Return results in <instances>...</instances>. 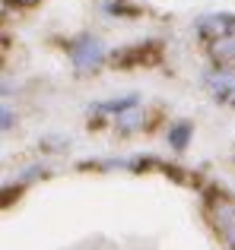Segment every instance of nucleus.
<instances>
[{
    "label": "nucleus",
    "instance_id": "obj_6",
    "mask_svg": "<svg viewBox=\"0 0 235 250\" xmlns=\"http://www.w3.org/2000/svg\"><path fill=\"white\" fill-rule=\"evenodd\" d=\"M213 57H216L219 63H232V61H235V35L213 42Z\"/></svg>",
    "mask_w": 235,
    "mask_h": 250
},
{
    "label": "nucleus",
    "instance_id": "obj_8",
    "mask_svg": "<svg viewBox=\"0 0 235 250\" xmlns=\"http://www.w3.org/2000/svg\"><path fill=\"white\" fill-rule=\"evenodd\" d=\"M140 124H143V117L137 114L134 108H130V111H124V114L118 117V130H124V133H130V130H137Z\"/></svg>",
    "mask_w": 235,
    "mask_h": 250
},
{
    "label": "nucleus",
    "instance_id": "obj_9",
    "mask_svg": "<svg viewBox=\"0 0 235 250\" xmlns=\"http://www.w3.org/2000/svg\"><path fill=\"white\" fill-rule=\"evenodd\" d=\"M16 3H23V6H29V3H35V0H16Z\"/></svg>",
    "mask_w": 235,
    "mask_h": 250
},
{
    "label": "nucleus",
    "instance_id": "obj_2",
    "mask_svg": "<svg viewBox=\"0 0 235 250\" xmlns=\"http://www.w3.org/2000/svg\"><path fill=\"white\" fill-rule=\"evenodd\" d=\"M70 57H73V63L80 70H93L105 61V51H102V44L95 42V38H80V42H73V48H70Z\"/></svg>",
    "mask_w": 235,
    "mask_h": 250
},
{
    "label": "nucleus",
    "instance_id": "obj_1",
    "mask_svg": "<svg viewBox=\"0 0 235 250\" xmlns=\"http://www.w3.org/2000/svg\"><path fill=\"white\" fill-rule=\"evenodd\" d=\"M210 215L216 231L229 241V247H235V203L226 200V196H213L210 200Z\"/></svg>",
    "mask_w": 235,
    "mask_h": 250
},
{
    "label": "nucleus",
    "instance_id": "obj_3",
    "mask_svg": "<svg viewBox=\"0 0 235 250\" xmlns=\"http://www.w3.org/2000/svg\"><path fill=\"white\" fill-rule=\"evenodd\" d=\"M197 32L207 35L210 42L232 38L235 35V16H226V13H219V16H204V19H197Z\"/></svg>",
    "mask_w": 235,
    "mask_h": 250
},
{
    "label": "nucleus",
    "instance_id": "obj_7",
    "mask_svg": "<svg viewBox=\"0 0 235 250\" xmlns=\"http://www.w3.org/2000/svg\"><path fill=\"white\" fill-rule=\"evenodd\" d=\"M188 136H191V124H175L172 130H168V143H172L175 149H181L188 143Z\"/></svg>",
    "mask_w": 235,
    "mask_h": 250
},
{
    "label": "nucleus",
    "instance_id": "obj_5",
    "mask_svg": "<svg viewBox=\"0 0 235 250\" xmlns=\"http://www.w3.org/2000/svg\"><path fill=\"white\" fill-rule=\"evenodd\" d=\"M137 102H140L137 95H127V98H112V102H102L95 111H102V114H118V117H121L124 111L137 108Z\"/></svg>",
    "mask_w": 235,
    "mask_h": 250
},
{
    "label": "nucleus",
    "instance_id": "obj_4",
    "mask_svg": "<svg viewBox=\"0 0 235 250\" xmlns=\"http://www.w3.org/2000/svg\"><path fill=\"white\" fill-rule=\"evenodd\" d=\"M204 83H207V89H210L216 98L235 104V70L232 67H223V70H216V73H207Z\"/></svg>",
    "mask_w": 235,
    "mask_h": 250
}]
</instances>
